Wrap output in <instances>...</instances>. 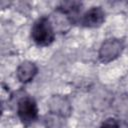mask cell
I'll return each mask as SVG.
<instances>
[{"instance_id":"cell-1","label":"cell","mask_w":128,"mask_h":128,"mask_svg":"<svg viewBox=\"0 0 128 128\" xmlns=\"http://www.w3.org/2000/svg\"><path fill=\"white\" fill-rule=\"evenodd\" d=\"M31 38L39 46H49L55 39L54 27L50 19L46 16L38 18L31 29Z\"/></svg>"},{"instance_id":"cell-2","label":"cell","mask_w":128,"mask_h":128,"mask_svg":"<svg viewBox=\"0 0 128 128\" xmlns=\"http://www.w3.org/2000/svg\"><path fill=\"white\" fill-rule=\"evenodd\" d=\"M17 114L21 122L25 125L35 122L38 118V107L36 101L30 96L21 98L17 104Z\"/></svg>"},{"instance_id":"cell-3","label":"cell","mask_w":128,"mask_h":128,"mask_svg":"<svg viewBox=\"0 0 128 128\" xmlns=\"http://www.w3.org/2000/svg\"><path fill=\"white\" fill-rule=\"evenodd\" d=\"M124 49V43L121 39L110 38L105 40L99 49L98 58L102 63H109L120 56Z\"/></svg>"},{"instance_id":"cell-4","label":"cell","mask_w":128,"mask_h":128,"mask_svg":"<svg viewBox=\"0 0 128 128\" xmlns=\"http://www.w3.org/2000/svg\"><path fill=\"white\" fill-rule=\"evenodd\" d=\"M48 107H49V112L59 115L63 118L68 117L72 110L68 99L60 95L52 96L48 101Z\"/></svg>"},{"instance_id":"cell-5","label":"cell","mask_w":128,"mask_h":128,"mask_svg":"<svg viewBox=\"0 0 128 128\" xmlns=\"http://www.w3.org/2000/svg\"><path fill=\"white\" fill-rule=\"evenodd\" d=\"M105 20V12L104 10L99 7H91L88 11L84 13L81 18V24L85 27L95 28L102 25Z\"/></svg>"},{"instance_id":"cell-6","label":"cell","mask_w":128,"mask_h":128,"mask_svg":"<svg viewBox=\"0 0 128 128\" xmlns=\"http://www.w3.org/2000/svg\"><path fill=\"white\" fill-rule=\"evenodd\" d=\"M37 72H38V68L33 62L24 61L18 66L16 70V76L21 83L26 84L32 81V79L36 76Z\"/></svg>"},{"instance_id":"cell-7","label":"cell","mask_w":128,"mask_h":128,"mask_svg":"<svg viewBox=\"0 0 128 128\" xmlns=\"http://www.w3.org/2000/svg\"><path fill=\"white\" fill-rule=\"evenodd\" d=\"M81 6L82 4L80 2H76V1H68V2H62L58 8L57 11L61 14H63L64 16H66V18H68V20L72 23L75 22L79 11L81 10Z\"/></svg>"},{"instance_id":"cell-8","label":"cell","mask_w":128,"mask_h":128,"mask_svg":"<svg viewBox=\"0 0 128 128\" xmlns=\"http://www.w3.org/2000/svg\"><path fill=\"white\" fill-rule=\"evenodd\" d=\"M62 119L63 117L49 112L44 118V123L47 128H61L63 125Z\"/></svg>"},{"instance_id":"cell-9","label":"cell","mask_w":128,"mask_h":128,"mask_svg":"<svg viewBox=\"0 0 128 128\" xmlns=\"http://www.w3.org/2000/svg\"><path fill=\"white\" fill-rule=\"evenodd\" d=\"M100 128H120V123L115 118H108L101 124Z\"/></svg>"}]
</instances>
